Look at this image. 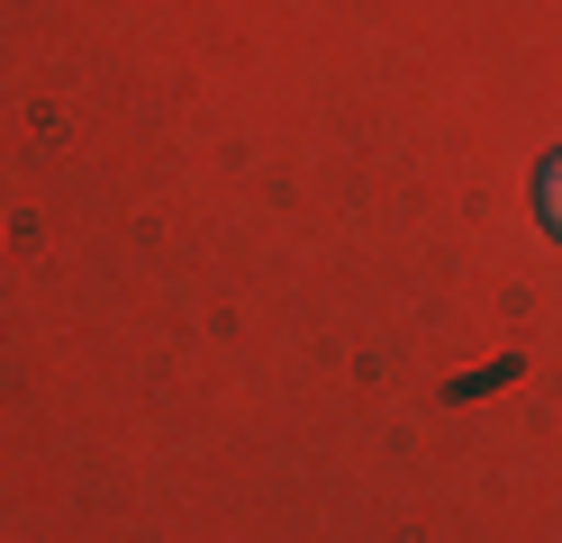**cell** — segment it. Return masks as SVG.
Wrapping results in <instances>:
<instances>
[{
  "label": "cell",
  "instance_id": "6da1fadb",
  "mask_svg": "<svg viewBox=\"0 0 562 543\" xmlns=\"http://www.w3.org/2000/svg\"><path fill=\"white\" fill-rule=\"evenodd\" d=\"M536 208H544V227L562 236V155L544 163V181H536Z\"/></svg>",
  "mask_w": 562,
  "mask_h": 543
}]
</instances>
